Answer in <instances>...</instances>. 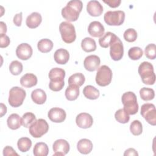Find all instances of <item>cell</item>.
I'll return each instance as SVG.
<instances>
[{"label":"cell","instance_id":"6da1fadb","mask_svg":"<svg viewBox=\"0 0 156 156\" xmlns=\"http://www.w3.org/2000/svg\"><path fill=\"white\" fill-rule=\"evenodd\" d=\"M83 4L80 0H71L62 9V16L68 21H76L82 10Z\"/></svg>","mask_w":156,"mask_h":156},{"label":"cell","instance_id":"7a4b0ae2","mask_svg":"<svg viewBox=\"0 0 156 156\" xmlns=\"http://www.w3.org/2000/svg\"><path fill=\"white\" fill-rule=\"evenodd\" d=\"M138 73L142 82L146 85H153L155 82V74L153 65L148 62H142L138 67Z\"/></svg>","mask_w":156,"mask_h":156},{"label":"cell","instance_id":"3957f363","mask_svg":"<svg viewBox=\"0 0 156 156\" xmlns=\"http://www.w3.org/2000/svg\"><path fill=\"white\" fill-rule=\"evenodd\" d=\"M122 102L124 105V110L129 115H135L138 111V104L136 96L133 92L127 91L122 95Z\"/></svg>","mask_w":156,"mask_h":156},{"label":"cell","instance_id":"277c9868","mask_svg":"<svg viewBox=\"0 0 156 156\" xmlns=\"http://www.w3.org/2000/svg\"><path fill=\"white\" fill-rule=\"evenodd\" d=\"M25 90L18 87H13L9 91V104L13 107H18L21 105L26 98Z\"/></svg>","mask_w":156,"mask_h":156},{"label":"cell","instance_id":"5b68a950","mask_svg":"<svg viewBox=\"0 0 156 156\" xmlns=\"http://www.w3.org/2000/svg\"><path fill=\"white\" fill-rule=\"evenodd\" d=\"M59 31L64 42L71 43L75 41L76 38V30L74 25L71 23L67 21L62 22L59 26Z\"/></svg>","mask_w":156,"mask_h":156},{"label":"cell","instance_id":"8992f818","mask_svg":"<svg viewBox=\"0 0 156 156\" xmlns=\"http://www.w3.org/2000/svg\"><path fill=\"white\" fill-rule=\"evenodd\" d=\"M112 79V71L107 65H102L99 68L96 76V82L101 87H105L109 85Z\"/></svg>","mask_w":156,"mask_h":156},{"label":"cell","instance_id":"52a82bcc","mask_svg":"<svg viewBox=\"0 0 156 156\" xmlns=\"http://www.w3.org/2000/svg\"><path fill=\"white\" fill-rule=\"evenodd\" d=\"M49 130V125L44 119H36L29 126V133L34 138H40L46 133Z\"/></svg>","mask_w":156,"mask_h":156},{"label":"cell","instance_id":"ba28073f","mask_svg":"<svg viewBox=\"0 0 156 156\" xmlns=\"http://www.w3.org/2000/svg\"><path fill=\"white\" fill-rule=\"evenodd\" d=\"M125 19V13L122 10L108 11L104 16V20L109 26H120Z\"/></svg>","mask_w":156,"mask_h":156},{"label":"cell","instance_id":"9c48e42d","mask_svg":"<svg viewBox=\"0 0 156 156\" xmlns=\"http://www.w3.org/2000/svg\"><path fill=\"white\" fill-rule=\"evenodd\" d=\"M141 115L152 126L156 125V110L153 104L146 103L141 107Z\"/></svg>","mask_w":156,"mask_h":156},{"label":"cell","instance_id":"30bf717a","mask_svg":"<svg viewBox=\"0 0 156 156\" xmlns=\"http://www.w3.org/2000/svg\"><path fill=\"white\" fill-rule=\"evenodd\" d=\"M110 46V55L111 58L115 61L120 60L124 54V47L121 40L119 37H117Z\"/></svg>","mask_w":156,"mask_h":156},{"label":"cell","instance_id":"8fae6325","mask_svg":"<svg viewBox=\"0 0 156 156\" xmlns=\"http://www.w3.org/2000/svg\"><path fill=\"white\" fill-rule=\"evenodd\" d=\"M52 149L54 152V155H65L69 151V144L66 140L58 139L53 143Z\"/></svg>","mask_w":156,"mask_h":156},{"label":"cell","instance_id":"7c38bea8","mask_svg":"<svg viewBox=\"0 0 156 156\" xmlns=\"http://www.w3.org/2000/svg\"><path fill=\"white\" fill-rule=\"evenodd\" d=\"M32 53L33 51L31 46L26 43L20 44L16 49V56L23 60H26L30 58Z\"/></svg>","mask_w":156,"mask_h":156},{"label":"cell","instance_id":"4fadbf2b","mask_svg":"<svg viewBox=\"0 0 156 156\" xmlns=\"http://www.w3.org/2000/svg\"><path fill=\"white\" fill-rule=\"evenodd\" d=\"M48 116L54 122H62L66 119V114L63 109L58 107H54L49 110Z\"/></svg>","mask_w":156,"mask_h":156},{"label":"cell","instance_id":"5bb4252c","mask_svg":"<svg viewBox=\"0 0 156 156\" xmlns=\"http://www.w3.org/2000/svg\"><path fill=\"white\" fill-rule=\"evenodd\" d=\"M100 58L96 55H90L85 57L83 61V66L88 71H96L100 65Z\"/></svg>","mask_w":156,"mask_h":156},{"label":"cell","instance_id":"9a60e30c","mask_svg":"<svg viewBox=\"0 0 156 156\" xmlns=\"http://www.w3.org/2000/svg\"><path fill=\"white\" fill-rule=\"evenodd\" d=\"M76 122L77 126L80 128L87 129L93 125V119L89 113H81L76 116Z\"/></svg>","mask_w":156,"mask_h":156},{"label":"cell","instance_id":"2e32d148","mask_svg":"<svg viewBox=\"0 0 156 156\" xmlns=\"http://www.w3.org/2000/svg\"><path fill=\"white\" fill-rule=\"evenodd\" d=\"M104 26L99 21H97L90 23L88 27L89 34L93 37H102L104 34Z\"/></svg>","mask_w":156,"mask_h":156},{"label":"cell","instance_id":"e0dca14e","mask_svg":"<svg viewBox=\"0 0 156 156\" xmlns=\"http://www.w3.org/2000/svg\"><path fill=\"white\" fill-rule=\"evenodd\" d=\"M87 11L92 16H99L103 12V7L98 1H90L87 5Z\"/></svg>","mask_w":156,"mask_h":156},{"label":"cell","instance_id":"ac0fdd59","mask_svg":"<svg viewBox=\"0 0 156 156\" xmlns=\"http://www.w3.org/2000/svg\"><path fill=\"white\" fill-rule=\"evenodd\" d=\"M65 77V71L60 68H52L49 73V78L50 81L53 82H64Z\"/></svg>","mask_w":156,"mask_h":156},{"label":"cell","instance_id":"d6986e66","mask_svg":"<svg viewBox=\"0 0 156 156\" xmlns=\"http://www.w3.org/2000/svg\"><path fill=\"white\" fill-rule=\"evenodd\" d=\"M42 21V17L40 13L38 12H32L27 16L26 24L27 26L30 29H34L39 26Z\"/></svg>","mask_w":156,"mask_h":156},{"label":"cell","instance_id":"ffe728a7","mask_svg":"<svg viewBox=\"0 0 156 156\" xmlns=\"http://www.w3.org/2000/svg\"><path fill=\"white\" fill-rule=\"evenodd\" d=\"M54 58L57 63L60 65H65L69 60V54L66 49L60 48L56 50L54 52Z\"/></svg>","mask_w":156,"mask_h":156},{"label":"cell","instance_id":"44dd1931","mask_svg":"<svg viewBox=\"0 0 156 156\" xmlns=\"http://www.w3.org/2000/svg\"><path fill=\"white\" fill-rule=\"evenodd\" d=\"M37 82V76L32 73H27L23 75L20 79L21 85L26 88H30L36 85Z\"/></svg>","mask_w":156,"mask_h":156},{"label":"cell","instance_id":"7402d4cb","mask_svg":"<svg viewBox=\"0 0 156 156\" xmlns=\"http://www.w3.org/2000/svg\"><path fill=\"white\" fill-rule=\"evenodd\" d=\"M77 149L80 153L88 154L90 153L93 149V143L88 139H81L77 144Z\"/></svg>","mask_w":156,"mask_h":156},{"label":"cell","instance_id":"603a6c76","mask_svg":"<svg viewBox=\"0 0 156 156\" xmlns=\"http://www.w3.org/2000/svg\"><path fill=\"white\" fill-rule=\"evenodd\" d=\"M31 98L34 102L37 104H43L47 98L46 93L42 89L37 88L32 91Z\"/></svg>","mask_w":156,"mask_h":156},{"label":"cell","instance_id":"cb8c5ba5","mask_svg":"<svg viewBox=\"0 0 156 156\" xmlns=\"http://www.w3.org/2000/svg\"><path fill=\"white\" fill-rule=\"evenodd\" d=\"M117 37L115 34L107 32L99 39V43L102 48H107Z\"/></svg>","mask_w":156,"mask_h":156},{"label":"cell","instance_id":"d4e9b609","mask_svg":"<svg viewBox=\"0 0 156 156\" xmlns=\"http://www.w3.org/2000/svg\"><path fill=\"white\" fill-rule=\"evenodd\" d=\"M7 124L10 129H18L21 125V118L18 114L12 113L8 117L7 119Z\"/></svg>","mask_w":156,"mask_h":156},{"label":"cell","instance_id":"484cf974","mask_svg":"<svg viewBox=\"0 0 156 156\" xmlns=\"http://www.w3.org/2000/svg\"><path fill=\"white\" fill-rule=\"evenodd\" d=\"M79 95V87L76 85H69L65 90V97L68 101L77 99Z\"/></svg>","mask_w":156,"mask_h":156},{"label":"cell","instance_id":"4316f807","mask_svg":"<svg viewBox=\"0 0 156 156\" xmlns=\"http://www.w3.org/2000/svg\"><path fill=\"white\" fill-rule=\"evenodd\" d=\"M83 94L85 98L91 100H94L99 98V91L92 85H87L83 90Z\"/></svg>","mask_w":156,"mask_h":156},{"label":"cell","instance_id":"83f0119b","mask_svg":"<svg viewBox=\"0 0 156 156\" xmlns=\"http://www.w3.org/2000/svg\"><path fill=\"white\" fill-rule=\"evenodd\" d=\"M49 153V148L48 145L43 142H39L35 144L33 154L35 156H46Z\"/></svg>","mask_w":156,"mask_h":156},{"label":"cell","instance_id":"f1b7e54d","mask_svg":"<svg viewBox=\"0 0 156 156\" xmlns=\"http://www.w3.org/2000/svg\"><path fill=\"white\" fill-rule=\"evenodd\" d=\"M81 47L84 51L90 52L96 50V44L93 38L90 37H85L82 40Z\"/></svg>","mask_w":156,"mask_h":156},{"label":"cell","instance_id":"f546056e","mask_svg":"<svg viewBox=\"0 0 156 156\" xmlns=\"http://www.w3.org/2000/svg\"><path fill=\"white\" fill-rule=\"evenodd\" d=\"M37 48L40 52L47 53L52 50L53 48V43L48 38H43L38 42Z\"/></svg>","mask_w":156,"mask_h":156},{"label":"cell","instance_id":"4dcf8cb0","mask_svg":"<svg viewBox=\"0 0 156 156\" xmlns=\"http://www.w3.org/2000/svg\"><path fill=\"white\" fill-rule=\"evenodd\" d=\"M85 80L84 75L80 73H77L71 75L68 79L69 85H76L78 87L82 86Z\"/></svg>","mask_w":156,"mask_h":156},{"label":"cell","instance_id":"1f68e13d","mask_svg":"<svg viewBox=\"0 0 156 156\" xmlns=\"http://www.w3.org/2000/svg\"><path fill=\"white\" fill-rule=\"evenodd\" d=\"M18 148L20 151L26 152L28 151L32 146V141L27 137H22L18 140Z\"/></svg>","mask_w":156,"mask_h":156},{"label":"cell","instance_id":"d6a6232c","mask_svg":"<svg viewBox=\"0 0 156 156\" xmlns=\"http://www.w3.org/2000/svg\"><path fill=\"white\" fill-rule=\"evenodd\" d=\"M140 95L143 100L147 101L154 98L155 92L152 88L143 87L140 90Z\"/></svg>","mask_w":156,"mask_h":156},{"label":"cell","instance_id":"836d02e7","mask_svg":"<svg viewBox=\"0 0 156 156\" xmlns=\"http://www.w3.org/2000/svg\"><path fill=\"white\" fill-rule=\"evenodd\" d=\"M115 118L118 122L122 124L128 122L130 119L129 115L127 113L124 108H121L117 110L115 114Z\"/></svg>","mask_w":156,"mask_h":156},{"label":"cell","instance_id":"e575fe53","mask_svg":"<svg viewBox=\"0 0 156 156\" xmlns=\"http://www.w3.org/2000/svg\"><path fill=\"white\" fill-rule=\"evenodd\" d=\"M23 64L18 60L12 61L9 65V71L12 74L18 76L23 71Z\"/></svg>","mask_w":156,"mask_h":156},{"label":"cell","instance_id":"d590c367","mask_svg":"<svg viewBox=\"0 0 156 156\" xmlns=\"http://www.w3.org/2000/svg\"><path fill=\"white\" fill-rule=\"evenodd\" d=\"M35 120L36 117L34 113L27 112L21 118V125L25 127H29Z\"/></svg>","mask_w":156,"mask_h":156},{"label":"cell","instance_id":"8d00e7d4","mask_svg":"<svg viewBox=\"0 0 156 156\" xmlns=\"http://www.w3.org/2000/svg\"><path fill=\"white\" fill-rule=\"evenodd\" d=\"M130 130L133 135H140L143 132V126L139 120L133 121L130 125Z\"/></svg>","mask_w":156,"mask_h":156},{"label":"cell","instance_id":"74e56055","mask_svg":"<svg viewBox=\"0 0 156 156\" xmlns=\"http://www.w3.org/2000/svg\"><path fill=\"white\" fill-rule=\"evenodd\" d=\"M143 54V50L140 47H132L128 51V55L133 60L140 59Z\"/></svg>","mask_w":156,"mask_h":156},{"label":"cell","instance_id":"f35d334b","mask_svg":"<svg viewBox=\"0 0 156 156\" xmlns=\"http://www.w3.org/2000/svg\"><path fill=\"white\" fill-rule=\"evenodd\" d=\"M144 54L146 57L151 60H154L156 57V46L154 43L149 44L144 49Z\"/></svg>","mask_w":156,"mask_h":156},{"label":"cell","instance_id":"ab89813d","mask_svg":"<svg viewBox=\"0 0 156 156\" xmlns=\"http://www.w3.org/2000/svg\"><path fill=\"white\" fill-rule=\"evenodd\" d=\"M124 38L128 42H133L136 40L137 32L132 28H129L125 30L124 33Z\"/></svg>","mask_w":156,"mask_h":156},{"label":"cell","instance_id":"60d3db41","mask_svg":"<svg viewBox=\"0 0 156 156\" xmlns=\"http://www.w3.org/2000/svg\"><path fill=\"white\" fill-rule=\"evenodd\" d=\"M64 85H65L64 82H53L50 81L49 83V88L54 91H60L63 88Z\"/></svg>","mask_w":156,"mask_h":156},{"label":"cell","instance_id":"b9f144b4","mask_svg":"<svg viewBox=\"0 0 156 156\" xmlns=\"http://www.w3.org/2000/svg\"><path fill=\"white\" fill-rule=\"evenodd\" d=\"M10 42V38L7 35H5L4 36L0 37V47L1 48L7 47L9 45Z\"/></svg>","mask_w":156,"mask_h":156},{"label":"cell","instance_id":"7bdbcfd3","mask_svg":"<svg viewBox=\"0 0 156 156\" xmlns=\"http://www.w3.org/2000/svg\"><path fill=\"white\" fill-rule=\"evenodd\" d=\"M3 155L4 156L18 155V154L15 152V151L11 146H7L4 148Z\"/></svg>","mask_w":156,"mask_h":156},{"label":"cell","instance_id":"ee69618b","mask_svg":"<svg viewBox=\"0 0 156 156\" xmlns=\"http://www.w3.org/2000/svg\"><path fill=\"white\" fill-rule=\"evenodd\" d=\"M22 17H23V13L22 12H20L19 13L16 14L13 17V23L16 26H20L22 23Z\"/></svg>","mask_w":156,"mask_h":156},{"label":"cell","instance_id":"f6af8a7d","mask_svg":"<svg viewBox=\"0 0 156 156\" xmlns=\"http://www.w3.org/2000/svg\"><path fill=\"white\" fill-rule=\"evenodd\" d=\"M103 1L104 2L108 4L110 7H112V8H115L118 7L121 2V0H107V1L104 0Z\"/></svg>","mask_w":156,"mask_h":156},{"label":"cell","instance_id":"bcb514c9","mask_svg":"<svg viewBox=\"0 0 156 156\" xmlns=\"http://www.w3.org/2000/svg\"><path fill=\"white\" fill-rule=\"evenodd\" d=\"M124 156H126V155H136L137 156L138 155V154L135 149L129 148L126 150V151L124 153Z\"/></svg>","mask_w":156,"mask_h":156},{"label":"cell","instance_id":"7dc6e473","mask_svg":"<svg viewBox=\"0 0 156 156\" xmlns=\"http://www.w3.org/2000/svg\"><path fill=\"white\" fill-rule=\"evenodd\" d=\"M0 26H1V29H0V37L4 36L5 35L7 32V26L5 23L3 21L0 22Z\"/></svg>","mask_w":156,"mask_h":156},{"label":"cell","instance_id":"c3c4849f","mask_svg":"<svg viewBox=\"0 0 156 156\" xmlns=\"http://www.w3.org/2000/svg\"><path fill=\"white\" fill-rule=\"evenodd\" d=\"M6 113H7V107L3 103H1V115H0V117H2Z\"/></svg>","mask_w":156,"mask_h":156}]
</instances>
